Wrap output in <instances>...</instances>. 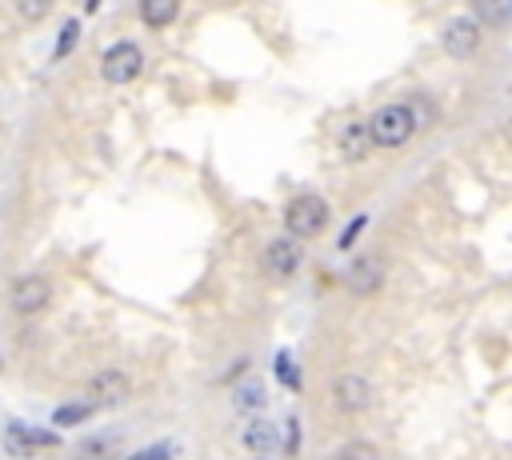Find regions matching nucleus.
Returning a JSON list of instances; mask_svg holds the SVG:
<instances>
[{
	"label": "nucleus",
	"instance_id": "nucleus-1",
	"mask_svg": "<svg viewBox=\"0 0 512 460\" xmlns=\"http://www.w3.org/2000/svg\"><path fill=\"white\" fill-rule=\"evenodd\" d=\"M416 132V116L408 104H384L368 116V136L376 148H400Z\"/></svg>",
	"mask_w": 512,
	"mask_h": 460
},
{
	"label": "nucleus",
	"instance_id": "nucleus-2",
	"mask_svg": "<svg viewBox=\"0 0 512 460\" xmlns=\"http://www.w3.org/2000/svg\"><path fill=\"white\" fill-rule=\"evenodd\" d=\"M324 224H328V204H324L316 192H304V196H292V200H288V208H284V228H288V236L312 240V236L324 232Z\"/></svg>",
	"mask_w": 512,
	"mask_h": 460
},
{
	"label": "nucleus",
	"instance_id": "nucleus-3",
	"mask_svg": "<svg viewBox=\"0 0 512 460\" xmlns=\"http://www.w3.org/2000/svg\"><path fill=\"white\" fill-rule=\"evenodd\" d=\"M140 68H144V52H140V44H132V40H116V44L100 56V76H104L108 84H132V80L140 76Z\"/></svg>",
	"mask_w": 512,
	"mask_h": 460
},
{
	"label": "nucleus",
	"instance_id": "nucleus-4",
	"mask_svg": "<svg viewBox=\"0 0 512 460\" xmlns=\"http://www.w3.org/2000/svg\"><path fill=\"white\" fill-rule=\"evenodd\" d=\"M48 300H52V288H48L44 276H20V280L12 284V312H20V316L44 312Z\"/></svg>",
	"mask_w": 512,
	"mask_h": 460
},
{
	"label": "nucleus",
	"instance_id": "nucleus-5",
	"mask_svg": "<svg viewBox=\"0 0 512 460\" xmlns=\"http://www.w3.org/2000/svg\"><path fill=\"white\" fill-rule=\"evenodd\" d=\"M476 48H480V24H476L472 16L448 20V28H444V52L456 56V60H464V56H472Z\"/></svg>",
	"mask_w": 512,
	"mask_h": 460
},
{
	"label": "nucleus",
	"instance_id": "nucleus-6",
	"mask_svg": "<svg viewBox=\"0 0 512 460\" xmlns=\"http://www.w3.org/2000/svg\"><path fill=\"white\" fill-rule=\"evenodd\" d=\"M88 396H92V404H96V408H112V404H120V400L128 396V376H124V372H116V368L96 372V380L88 384Z\"/></svg>",
	"mask_w": 512,
	"mask_h": 460
},
{
	"label": "nucleus",
	"instance_id": "nucleus-7",
	"mask_svg": "<svg viewBox=\"0 0 512 460\" xmlns=\"http://www.w3.org/2000/svg\"><path fill=\"white\" fill-rule=\"evenodd\" d=\"M264 264H268L272 276H292L296 264H300V244H296V236H276V240L268 244V252H264Z\"/></svg>",
	"mask_w": 512,
	"mask_h": 460
},
{
	"label": "nucleus",
	"instance_id": "nucleus-8",
	"mask_svg": "<svg viewBox=\"0 0 512 460\" xmlns=\"http://www.w3.org/2000/svg\"><path fill=\"white\" fill-rule=\"evenodd\" d=\"M380 280H384V268H380V260H372V256H360V260L352 264V272H348V288L360 292V296L376 292Z\"/></svg>",
	"mask_w": 512,
	"mask_h": 460
},
{
	"label": "nucleus",
	"instance_id": "nucleus-9",
	"mask_svg": "<svg viewBox=\"0 0 512 460\" xmlns=\"http://www.w3.org/2000/svg\"><path fill=\"white\" fill-rule=\"evenodd\" d=\"M336 404H340L344 412H364V408H368V384H364L360 376L344 372V376L336 380Z\"/></svg>",
	"mask_w": 512,
	"mask_h": 460
},
{
	"label": "nucleus",
	"instance_id": "nucleus-10",
	"mask_svg": "<svg viewBox=\"0 0 512 460\" xmlns=\"http://www.w3.org/2000/svg\"><path fill=\"white\" fill-rule=\"evenodd\" d=\"M368 148H372L368 120H364V124H360V120H352V124H344V128H340V152H344L348 160H364V156H368Z\"/></svg>",
	"mask_w": 512,
	"mask_h": 460
},
{
	"label": "nucleus",
	"instance_id": "nucleus-11",
	"mask_svg": "<svg viewBox=\"0 0 512 460\" xmlns=\"http://www.w3.org/2000/svg\"><path fill=\"white\" fill-rule=\"evenodd\" d=\"M180 16V0H140V20L148 28H168Z\"/></svg>",
	"mask_w": 512,
	"mask_h": 460
},
{
	"label": "nucleus",
	"instance_id": "nucleus-12",
	"mask_svg": "<svg viewBox=\"0 0 512 460\" xmlns=\"http://www.w3.org/2000/svg\"><path fill=\"white\" fill-rule=\"evenodd\" d=\"M244 448H248L252 456H268V452L276 448V428H272L268 420H252V424L244 428Z\"/></svg>",
	"mask_w": 512,
	"mask_h": 460
},
{
	"label": "nucleus",
	"instance_id": "nucleus-13",
	"mask_svg": "<svg viewBox=\"0 0 512 460\" xmlns=\"http://www.w3.org/2000/svg\"><path fill=\"white\" fill-rule=\"evenodd\" d=\"M40 444H52V436L40 432V428H24V424H12V428H8V448H12V452H32V448H40Z\"/></svg>",
	"mask_w": 512,
	"mask_h": 460
},
{
	"label": "nucleus",
	"instance_id": "nucleus-14",
	"mask_svg": "<svg viewBox=\"0 0 512 460\" xmlns=\"http://www.w3.org/2000/svg\"><path fill=\"white\" fill-rule=\"evenodd\" d=\"M76 460H116V436H96L76 448Z\"/></svg>",
	"mask_w": 512,
	"mask_h": 460
},
{
	"label": "nucleus",
	"instance_id": "nucleus-15",
	"mask_svg": "<svg viewBox=\"0 0 512 460\" xmlns=\"http://www.w3.org/2000/svg\"><path fill=\"white\" fill-rule=\"evenodd\" d=\"M92 412H96L92 400H88V404H60V408L52 412V424H56V428H72V424H84Z\"/></svg>",
	"mask_w": 512,
	"mask_h": 460
},
{
	"label": "nucleus",
	"instance_id": "nucleus-16",
	"mask_svg": "<svg viewBox=\"0 0 512 460\" xmlns=\"http://www.w3.org/2000/svg\"><path fill=\"white\" fill-rule=\"evenodd\" d=\"M12 4H16V16H20V20L40 24V20L52 12V4H56V0H12Z\"/></svg>",
	"mask_w": 512,
	"mask_h": 460
},
{
	"label": "nucleus",
	"instance_id": "nucleus-17",
	"mask_svg": "<svg viewBox=\"0 0 512 460\" xmlns=\"http://www.w3.org/2000/svg\"><path fill=\"white\" fill-rule=\"evenodd\" d=\"M76 40H80V24L76 20H64V28H60V36H56V60H64V56H72V48H76Z\"/></svg>",
	"mask_w": 512,
	"mask_h": 460
},
{
	"label": "nucleus",
	"instance_id": "nucleus-18",
	"mask_svg": "<svg viewBox=\"0 0 512 460\" xmlns=\"http://www.w3.org/2000/svg\"><path fill=\"white\" fill-rule=\"evenodd\" d=\"M276 380L284 388H300V368H296V360L288 352H276Z\"/></svg>",
	"mask_w": 512,
	"mask_h": 460
},
{
	"label": "nucleus",
	"instance_id": "nucleus-19",
	"mask_svg": "<svg viewBox=\"0 0 512 460\" xmlns=\"http://www.w3.org/2000/svg\"><path fill=\"white\" fill-rule=\"evenodd\" d=\"M260 404H264V388H260L256 380H248V384L236 392V408H240V412H252V408H260Z\"/></svg>",
	"mask_w": 512,
	"mask_h": 460
},
{
	"label": "nucleus",
	"instance_id": "nucleus-20",
	"mask_svg": "<svg viewBox=\"0 0 512 460\" xmlns=\"http://www.w3.org/2000/svg\"><path fill=\"white\" fill-rule=\"evenodd\" d=\"M336 460H380V452L372 444H364V440H352V444H344L336 452Z\"/></svg>",
	"mask_w": 512,
	"mask_h": 460
},
{
	"label": "nucleus",
	"instance_id": "nucleus-21",
	"mask_svg": "<svg viewBox=\"0 0 512 460\" xmlns=\"http://www.w3.org/2000/svg\"><path fill=\"white\" fill-rule=\"evenodd\" d=\"M364 224H368V216H356V220H352V224L340 232V248H352V244H356V236L364 232Z\"/></svg>",
	"mask_w": 512,
	"mask_h": 460
},
{
	"label": "nucleus",
	"instance_id": "nucleus-22",
	"mask_svg": "<svg viewBox=\"0 0 512 460\" xmlns=\"http://www.w3.org/2000/svg\"><path fill=\"white\" fill-rule=\"evenodd\" d=\"M476 12L488 16V20H500L504 16V0H476Z\"/></svg>",
	"mask_w": 512,
	"mask_h": 460
},
{
	"label": "nucleus",
	"instance_id": "nucleus-23",
	"mask_svg": "<svg viewBox=\"0 0 512 460\" xmlns=\"http://www.w3.org/2000/svg\"><path fill=\"white\" fill-rule=\"evenodd\" d=\"M128 460H172V452H168V448H160V444H152V448H140V452H132Z\"/></svg>",
	"mask_w": 512,
	"mask_h": 460
},
{
	"label": "nucleus",
	"instance_id": "nucleus-24",
	"mask_svg": "<svg viewBox=\"0 0 512 460\" xmlns=\"http://www.w3.org/2000/svg\"><path fill=\"white\" fill-rule=\"evenodd\" d=\"M84 8H88V12H96V8H100V0H88V4H84Z\"/></svg>",
	"mask_w": 512,
	"mask_h": 460
},
{
	"label": "nucleus",
	"instance_id": "nucleus-25",
	"mask_svg": "<svg viewBox=\"0 0 512 460\" xmlns=\"http://www.w3.org/2000/svg\"><path fill=\"white\" fill-rule=\"evenodd\" d=\"M256 460H264V456H256Z\"/></svg>",
	"mask_w": 512,
	"mask_h": 460
}]
</instances>
